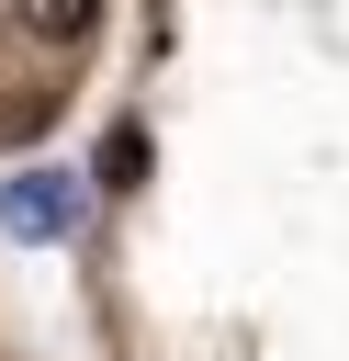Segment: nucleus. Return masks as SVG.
I'll return each instance as SVG.
<instances>
[{
    "instance_id": "7ed1b4c3",
    "label": "nucleus",
    "mask_w": 349,
    "mask_h": 361,
    "mask_svg": "<svg viewBox=\"0 0 349 361\" xmlns=\"http://www.w3.org/2000/svg\"><path fill=\"white\" fill-rule=\"evenodd\" d=\"M23 23H34V34H79V23H90V0H23Z\"/></svg>"
},
{
    "instance_id": "f03ea898",
    "label": "nucleus",
    "mask_w": 349,
    "mask_h": 361,
    "mask_svg": "<svg viewBox=\"0 0 349 361\" xmlns=\"http://www.w3.org/2000/svg\"><path fill=\"white\" fill-rule=\"evenodd\" d=\"M135 169H146V135H135V124H113V135H101V180H113V192H124V180H135Z\"/></svg>"
},
{
    "instance_id": "f257e3e1",
    "label": "nucleus",
    "mask_w": 349,
    "mask_h": 361,
    "mask_svg": "<svg viewBox=\"0 0 349 361\" xmlns=\"http://www.w3.org/2000/svg\"><path fill=\"white\" fill-rule=\"evenodd\" d=\"M68 214H79L68 169H23V180H0V226H11V237H68Z\"/></svg>"
}]
</instances>
